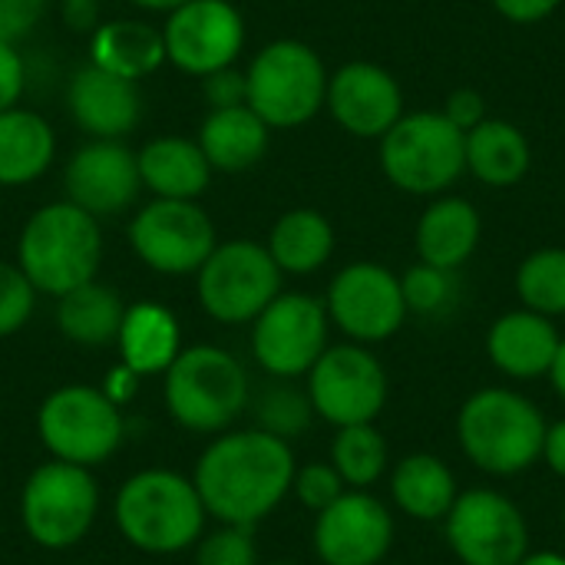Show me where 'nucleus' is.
Wrapping results in <instances>:
<instances>
[{
  "label": "nucleus",
  "mask_w": 565,
  "mask_h": 565,
  "mask_svg": "<svg viewBox=\"0 0 565 565\" xmlns=\"http://www.w3.org/2000/svg\"><path fill=\"white\" fill-rule=\"evenodd\" d=\"M463 156L467 172L490 189L520 185L533 166V146L526 132L516 122L497 116H487L463 136Z\"/></svg>",
  "instance_id": "23"
},
{
  "label": "nucleus",
  "mask_w": 565,
  "mask_h": 565,
  "mask_svg": "<svg viewBox=\"0 0 565 565\" xmlns=\"http://www.w3.org/2000/svg\"><path fill=\"white\" fill-rule=\"evenodd\" d=\"M46 0H0V40L17 43L23 40L43 17Z\"/></svg>",
  "instance_id": "39"
},
{
  "label": "nucleus",
  "mask_w": 565,
  "mask_h": 565,
  "mask_svg": "<svg viewBox=\"0 0 565 565\" xmlns=\"http://www.w3.org/2000/svg\"><path fill=\"white\" fill-rule=\"evenodd\" d=\"M66 106L79 129L93 139H119L142 116V96L132 79L99 70L96 63L73 73L66 86Z\"/></svg>",
  "instance_id": "20"
},
{
  "label": "nucleus",
  "mask_w": 565,
  "mask_h": 565,
  "mask_svg": "<svg viewBox=\"0 0 565 565\" xmlns=\"http://www.w3.org/2000/svg\"><path fill=\"white\" fill-rule=\"evenodd\" d=\"M550 381H553V387H556V394L565 401V338L563 344H559V354H556V364H553V371H550Z\"/></svg>",
  "instance_id": "47"
},
{
  "label": "nucleus",
  "mask_w": 565,
  "mask_h": 565,
  "mask_svg": "<svg viewBox=\"0 0 565 565\" xmlns=\"http://www.w3.org/2000/svg\"><path fill=\"white\" fill-rule=\"evenodd\" d=\"M265 248L281 275H315L334 252V228L318 209H291L271 225Z\"/></svg>",
  "instance_id": "30"
},
{
  "label": "nucleus",
  "mask_w": 565,
  "mask_h": 565,
  "mask_svg": "<svg viewBox=\"0 0 565 565\" xmlns=\"http://www.w3.org/2000/svg\"><path fill=\"white\" fill-rule=\"evenodd\" d=\"M268 122L248 106H222L202 119L199 149L205 152L212 169L245 172L268 152Z\"/></svg>",
  "instance_id": "24"
},
{
  "label": "nucleus",
  "mask_w": 565,
  "mask_h": 565,
  "mask_svg": "<svg viewBox=\"0 0 565 565\" xmlns=\"http://www.w3.org/2000/svg\"><path fill=\"white\" fill-rule=\"evenodd\" d=\"M136 7H142V10H162V13H172L175 7H182V3H189V0H132Z\"/></svg>",
  "instance_id": "49"
},
{
  "label": "nucleus",
  "mask_w": 565,
  "mask_h": 565,
  "mask_svg": "<svg viewBox=\"0 0 565 565\" xmlns=\"http://www.w3.org/2000/svg\"><path fill=\"white\" fill-rule=\"evenodd\" d=\"M89 50H93L89 63H96L106 73H116L122 79H132V83L156 73L166 63L162 30H156L142 20H113V23L96 26Z\"/></svg>",
  "instance_id": "28"
},
{
  "label": "nucleus",
  "mask_w": 565,
  "mask_h": 565,
  "mask_svg": "<svg viewBox=\"0 0 565 565\" xmlns=\"http://www.w3.org/2000/svg\"><path fill=\"white\" fill-rule=\"evenodd\" d=\"M139 162V179L142 189L156 192V199H199L209 189L212 166L199 142L179 139V136H162L146 142L136 152Z\"/></svg>",
  "instance_id": "25"
},
{
  "label": "nucleus",
  "mask_w": 565,
  "mask_h": 565,
  "mask_svg": "<svg viewBox=\"0 0 565 565\" xmlns=\"http://www.w3.org/2000/svg\"><path fill=\"white\" fill-rule=\"evenodd\" d=\"M248 374L222 348L195 344L179 351L166 371V407L192 434H225L248 407Z\"/></svg>",
  "instance_id": "5"
},
{
  "label": "nucleus",
  "mask_w": 565,
  "mask_h": 565,
  "mask_svg": "<svg viewBox=\"0 0 565 565\" xmlns=\"http://www.w3.org/2000/svg\"><path fill=\"white\" fill-rule=\"evenodd\" d=\"M63 3H70V0H63ZM89 3H96V0H89Z\"/></svg>",
  "instance_id": "52"
},
{
  "label": "nucleus",
  "mask_w": 565,
  "mask_h": 565,
  "mask_svg": "<svg viewBox=\"0 0 565 565\" xmlns=\"http://www.w3.org/2000/svg\"><path fill=\"white\" fill-rule=\"evenodd\" d=\"M391 463V450L384 434L374 424H354L338 427V437L331 444V467L341 473V480L354 490L374 487Z\"/></svg>",
  "instance_id": "32"
},
{
  "label": "nucleus",
  "mask_w": 565,
  "mask_h": 565,
  "mask_svg": "<svg viewBox=\"0 0 565 565\" xmlns=\"http://www.w3.org/2000/svg\"><path fill=\"white\" fill-rule=\"evenodd\" d=\"M295 454L265 430H225L195 463V490L205 513L232 526H258L291 493Z\"/></svg>",
  "instance_id": "1"
},
{
  "label": "nucleus",
  "mask_w": 565,
  "mask_h": 565,
  "mask_svg": "<svg viewBox=\"0 0 565 565\" xmlns=\"http://www.w3.org/2000/svg\"><path fill=\"white\" fill-rule=\"evenodd\" d=\"M516 295L536 315H565V248L550 245L530 252L516 268Z\"/></svg>",
  "instance_id": "33"
},
{
  "label": "nucleus",
  "mask_w": 565,
  "mask_h": 565,
  "mask_svg": "<svg viewBox=\"0 0 565 565\" xmlns=\"http://www.w3.org/2000/svg\"><path fill=\"white\" fill-rule=\"evenodd\" d=\"M391 546L394 516L364 490H344L315 520V553L324 565H381Z\"/></svg>",
  "instance_id": "17"
},
{
  "label": "nucleus",
  "mask_w": 565,
  "mask_h": 565,
  "mask_svg": "<svg viewBox=\"0 0 565 565\" xmlns=\"http://www.w3.org/2000/svg\"><path fill=\"white\" fill-rule=\"evenodd\" d=\"M113 516L132 550L172 556L202 540L209 513L195 483L182 473L142 470L119 487Z\"/></svg>",
  "instance_id": "3"
},
{
  "label": "nucleus",
  "mask_w": 565,
  "mask_h": 565,
  "mask_svg": "<svg viewBox=\"0 0 565 565\" xmlns=\"http://www.w3.org/2000/svg\"><path fill=\"white\" fill-rule=\"evenodd\" d=\"M559 344H563V334L553 324V318L536 315L530 308L500 315L487 331L490 364L513 381L550 377Z\"/></svg>",
  "instance_id": "21"
},
{
  "label": "nucleus",
  "mask_w": 565,
  "mask_h": 565,
  "mask_svg": "<svg viewBox=\"0 0 565 565\" xmlns=\"http://www.w3.org/2000/svg\"><path fill=\"white\" fill-rule=\"evenodd\" d=\"M563 526H565V507H563Z\"/></svg>",
  "instance_id": "51"
},
{
  "label": "nucleus",
  "mask_w": 565,
  "mask_h": 565,
  "mask_svg": "<svg viewBox=\"0 0 565 565\" xmlns=\"http://www.w3.org/2000/svg\"><path fill=\"white\" fill-rule=\"evenodd\" d=\"M252 401V397H248ZM252 411H255V424L258 430L278 437V440H295L308 430L311 417H315V407H311V397L308 391H298L291 381L285 377H275L255 401H252Z\"/></svg>",
  "instance_id": "34"
},
{
  "label": "nucleus",
  "mask_w": 565,
  "mask_h": 565,
  "mask_svg": "<svg viewBox=\"0 0 565 565\" xmlns=\"http://www.w3.org/2000/svg\"><path fill=\"white\" fill-rule=\"evenodd\" d=\"M265 565H295V563H265Z\"/></svg>",
  "instance_id": "50"
},
{
  "label": "nucleus",
  "mask_w": 565,
  "mask_h": 565,
  "mask_svg": "<svg viewBox=\"0 0 565 565\" xmlns=\"http://www.w3.org/2000/svg\"><path fill=\"white\" fill-rule=\"evenodd\" d=\"M195 565H258L255 526L222 523V530L199 540Z\"/></svg>",
  "instance_id": "36"
},
{
  "label": "nucleus",
  "mask_w": 565,
  "mask_h": 565,
  "mask_svg": "<svg viewBox=\"0 0 565 565\" xmlns=\"http://www.w3.org/2000/svg\"><path fill=\"white\" fill-rule=\"evenodd\" d=\"M516 565H565L563 553H526Z\"/></svg>",
  "instance_id": "48"
},
{
  "label": "nucleus",
  "mask_w": 565,
  "mask_h": 565,
  "mask_svg": "<svg viewBox=\"0 0 565 565\" xmlns=\"http://www.w3.org/2000/svg\"><path fill=\"white\" fill-rule=\"evenodd\" d=\"M328 328L331 318L324 301L301 291H281L252 321V354L271 377L295 381L324 354Z\"/></svg>",
  "instance_id": "13"
},
{
  "label": "nucleus",
  "mask_w": 565,
  "mask_h": 565,
  "mask_svg": "<svg viewBox=\"0 0 565 565\" xmlns=\"http://www.w3.org/2000/svg\"><path fill=\"white\" fill-rule=\"evenodd\" d=\"M387 371L364 344H334L308 371V397L321 420L334 427L374 424L387 407Z\"/></svg>",
  "instance_id": "11"
},
{
  "label": "nucleus",
  "mask_w": 565,
  "mask_h": 565,
  "mask_svg": "<svg viewBox=\"0 0 565 565\" xmlns=\"http://www.w3.org/2000/svg\"><path fill=\"white\" fill-rule=\"evenodd\" d=\"M33 305H36V288L20 271V265L0 262V338L17 334L30 321Z\"/></svg>",
  "instance_id": "37"
},
{
  "label": "nucleus",
  "mask_w": 565,
  "mask_h": 565,
  "mask_svg": "<svg viewBox=\"0 0 565 565\" xmlns=\"http://www.w3.org/2000/svg\"><path fill=\"white\" fill-rule=\"evenodd\" d=\"M63 13H66V23L76 26V30H86V26L96 23V3H89V0H70V3H63Z\"/></svg>",
  "instance_id": "46"
},
{
  "label": "nucleus",
  "mask_w": 565,
  "mask_h": 565,
  "mask_svg": "<svg viewBox=\"0 0 565 565\" xmlns=\"http://www.w3.org/2000/svg\"><path fill=\"white\" fill-rule=\"evenodd\" d=\"M381 172L407 195H444L463 172V132L437 109L404 113L381 139Z\"/></svg>",
  "instance_id": "6"
},
{
  "label": "nucleus",
  "mask_w": 565,
  "mask_h": 565,
  "mask_svg": "<svg viewBox=\"0 0 565 565\" xmlns=\"http://www.w3.org/2000/svg\"><path fill=\"white\" fill-rule=\"evenodd\" d=\"M331 324H338L354 344H377L394 338L407 321V301L401 275L377 262L344 265L324 298Z\"/></svg>",
  "instance_id": "14"
},
{
  "label": "nucleus",
  "mask_w": 565,
  "mask_h": 565,
  "mask_svg": "<svg viewBox=\"0 0 565 565\" xmlns=\"http://www.w3.org/2000/svg\"><path fill=\"white\" fill-rule=\"evenodd\" d=\"M543 463L565 480V417L546 427V440H543Z\"/></svg>",
  "instance_id": "44"
},
{
  "label": "nucleus",
  "mask_w": 565,
  "mask_h": 565,
  "mask_svg": "<svg viewBox=\"0 0 565 565\" xmlns=\"http://www.w3.org/2000/svg\"><path fill=\"white\" fill-rule=\"evenodd\" d=\"M344 480L341 473L331 467V463H308V467H298L295 470V480H291V493L298 497V503L311 513H321L328 510L341 493H344Z\"/></svg>",
  "instance_id": "38"
},
{
  "label": "nucleus",
  "mask_w": 565,
  "mask_h": 565,
  "mask_svg": "<svg viewBox=\"0 0 565 565\" xmlns=\"http://www.w3.org/2000/svg\"><path fill=\"white\" fill-rule=\"evenodd\" d=\"M195 275L202 311L222 324L255 321L281 295V268L265 245L248 238L215 245Z\"/></svg>",
  "instance_id": "10"
},
{
  "label": "nucleus",
  "mask_w": 565,
  "mask_h": 565,
  "mask_svg": "<svg viewBox=\"0 0 565 565\" xmlns=\"http://www.w3.org/2000/svg\"><path fill=\"white\" fill-rule=\"evenodd\" d=\"M136 255L159 275H192L215 252V225L192 199H156L129 225Z\"/></svg>",
  "instance_id": "15"
},
{
  "label": "nucleus",
  "mask_w": 565,
  "mask_h": 565,
  "mask_svg": "<svg viewBox=\"0 0 565 565\" xmlns=\"http://www.w3.org/2000/svg\"><path fill=\"white\" fill-rule=\"evenodd\" d=\"M324 106L344 132L358 139H381L404 116V89L391 70L354 60L328 76Z\"/></svg>",
  "instance_id": "18"
},
{
  "label": "nucleus",
  "mask_w": 565,
  "mask_h": 565,
  "mask_svg": "<svg viewBox=\"0 0 565 565\" xmlns=\"http://www.w3.org/2000/svg\"><path fill=\"white\" fill-rule=\"evenodd\" d=\"M328 70L301 40L268 43L245 70V103L271 126L295 129L324 109Z\"/></svg>",
  "instance_id": "7"
},
{
  "label": "nucleus",
  "mask_w": 565,
  "mask_h": 565,
  "mask_svg": "<svg viewBox=\"0 0 565 565\" xmlns=\"http://www.w3.org/2000/svg\"><path fill=\"white\" fill-rule=\"evenodd\" d=\"M116 344H119L122 364L132 374H139V377L166 374L169 364L182 351L179 321L169 308H162L156 301H139V305L126 308Z\"/></svg>",
  "instance_id": "26"
},
{
  "label": "nucleus",
  "mask_w": 565,
  "mask_h": 565,
  "mask_svg": "<svg viewBox=\"0 0 565 565\" xmlns=\"http://www.w3.org/2000/svg\"><path fill=\"white\" fill-rule=\"evenodd\" d=\"M401 291H404V301H407V315L440 318L457 305L460 281H457V271L417 262L401 275Z\"/></svg>",
  "instance_id": "35"
},
{
  "label": "nucleus",
  "mask_w": 565,
  "mask_h": 565,
  "mask_svg": "<svg viewBox=\"0 0 565 565\" xmlns=\"http://www.w3.org/2000/svg\"><path fill=\"white\" fill-rule=\"evenodd\" d=\"M166 60L192 76H209L238 60L245 20L228 0H189L162 26Z\"/></svg>",
  "instance_id": "16"
},
{
  "label": "nucleus",
  "mask_w": 565,
  "mask_h": 565,
  "mask_svg": "<svg viewBox=\"0 0 565 565\" xmlns=\"http://www.w3.org/2000/svg\"><path fill=\"white\" fill-rule=\"evenodd\" d=\"M126 305L122 298L109 288L99 285L96 278L60 295L56 305V324L66 341L83 344V348H103L119 338Z\"/></svg>",
  "instance_id": "31"
},
{
  "label": "nucleus",
  "mask_w": 565,
  "mask_h": 565,
  "mask_svg": "<svg viewBox=\"0 0 565 565\" xmlns=\"http://www.w3.org/2000/svg\"><path fill=\"white\" fill-rule=\"evenodd\" d=\"M103 262L99 218L73 202L36 209L17 242V265L43 295H66L96 278Z\"/></svg>",
  "instance_id": "4"
},
{
  "label": "nucleus",
  "mask_w": 565,
  "mask_h": 565,
  "mask_svg": "<svg viewBox=\"0 0 565 565\" xmlns=\"http://www.w3.org/2000/svg\"><path fill=\"white\" fill-rule=\"evenodd\" d=\"M543 411L520 391L483 387L470 394L457 414V440L463 457L490 477H516L543 460Z\"/></svg>",
  "instance_id": "2"
},
{
  "label": "nucleus",
  "mask_w": 565,
  "mask_h": 565,
  "mask_svg": "<svg viewBox=\"0 0 565 565\" xmlns=\"http://www.w3.org/2000/svg\"><path fill=\"white\" fill-rule=\"evenodd\" d=\"M463 136L473 129V126H480L490 113H487V99H483V93H477V89H470V86H460V89H454L450 96H447V103H444V109H440Z\"/></svg>",
  "instance_id": "40"
},
{
  "label": "nucleus",
  "mask_w": 565,
  "mask_h": 565,
  "mask_svg": "<svg viewBox=\"0 0 565 565\" xmlns=\"http://www.w3.org/2000/svg\"><path fill=\"white\" fill-rule=\"evenodd\" d=\"M99 513V490L86 467L50 460L36 467L20 497V520L26 536L43 550L76 546Z\"/></svg>",
  "instance_id": "8"
},
{
  "label": "nucleus",
  "mask_w": 565,
  "mask_h": 565,
  "mask_svg": "<svg viewBox=\"0 0 565 565\" xmlns=\"http://www.w3.org/2000/svg\"><path fill=\"white\" fill-rule=\"evenodd\" d=\"M444 523L447 543L463 565H516L530 553L523 510L497 490H463Z\"/></svg>",
  "instance_id": "12"
},
{
  "label": "nucleus",
  "mask_w": 565,
  "mask_h": 565,
  "mask_svg": "<svg viewBox=\"0 0 565 565\" xmlns=\"http://www.w3.org/2000/svg\"><path fill=\"white\" fill-rule=\"evenodd\" d=\"M136 381H139V374H132L126 364H119V367H113V371H109L103 394H106L116 407H122V404L136 394Z\"/></svg>",
  "instance_id": "45"
},
{
  "label": "nucleus",
  "mask_w": 565,
  "mask_h": 565,
  "mask_svg": "<svg viewBox=\"0 0 565 565\" xmlns=\"http://www.w3.org/2000/svg\"><path fill=\"white\" fill-rule=\"evenodd\" d=\"M480 235H483V218L470 199L447 195V192L434 195L417 218V232H414L417 258L447 271H460L473 258Z\"/></svg>",
  "instance_id": "22"
},
{
  "label": "nucleus",
  "mask_w": 565,
  "mask_h": 565,
  "mask_svg": "<svg viewBox=\"0 0 565 565\" xmlns=\"http://www.w3.org/2000/svg\"><path fill=\"white\" fill-rule=\"evenodd\" d=\"M56 152L50 122L30 109L0 113V185H26L40 179Z\"/></svg>",
  "instance_id": "29"
},
{
  "label": "nucleus",
  "mask_w": 565,
  "mask_h": 565,
  "mask_svg": "<svg viewBox=\"0 0 565 565\" xmlns=\"http://www.w3.org/2000/svg\"><path fill=\"white\" fill-rule=\"evenodd\" d=\"M559 3L563 0H493L497 13L510 23H520V26H530V23L553 17L559 10Z\"/></svg>",
  "instance_id": "43"
},
{
  "label": "nucleus",
  "mask_w": 565,
  "mask_h": 565,
  "mask_svg": "<svg viewBox=\"0 0 565 565\" xmlns=\"http://www.w3.org/2000/svg\"><path fill=\"white\" fill-rule=\"evenodd\" d=\"M391 497L397 510L417 523L447 520L450 507L460 497L454 470L434 454H411L391 473Z\"/></svg>",
  "instance_id": "27"
},
{
  "label": "nucleus",
  "mask_w": 565,
  "mask_h": 565,
  "mask_svg": "<svg viewBox=\"0 0 565 565\" xmlns=\"http://www.w3.org/2000/svg\"><path fill=\"white\" fill-rule=\"evenodd\" d=\"M202 89H205V99L212 103V109L242 106L245 103V73H235L232 66L215 70L209 76H202Z\"/></svg>",
  "instance_id": "42"
},
{
  "label": "nucleus",
  "mask_w": 565,
  "mask_h": 565,
  "mask_svg": "<svg viewBox=\"0 0 565 565\" xmlns=\"http://www.w3.org/2000/svg\"><path fill=\"white\" fill-rule=\"evenodd\" d=\"M66 202L79 205L83 212L106 218L119 215L132 205L142 189L136 152L126 149L119 139H93L89 146L76 149L63 172Z\"/></svg>",
  "instance_id": "19"
},
{
  "label": "nucleus",
  "mask_w": 565,
  "mask_h": 565,
  "mask_svg": "<svg viewBox=\"0 0 565 565\" xmlns=\"http://www.w3.org/2000/svg\"><path fill=\"white\" fill-rule=\"evenodd\" d=\"M36 434L53 460L89 470L119 450L122 414L99 387L66 384L40 404Z\"/></svg>",
  "instance_id": "9"
},
{
  "label": "nucleus",
  "mask_w": 565,
  "mask_h": 565,
  "mask_svg": "<svg viewBox=\"0 0 565 565\" xmlns=\"http://www.w3.org/2000/svg\"><path fill=\"white\" fill-rule=\"evenodd\" d=\"M23 86H26L23 56L17 53V43H3L0 40V113L17 106Z\"/></svg>",
  "instance_id": "41"
}]
</instances>
